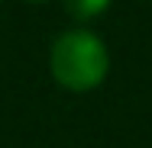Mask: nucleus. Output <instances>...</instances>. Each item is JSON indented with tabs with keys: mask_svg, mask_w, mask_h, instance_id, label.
I'll list each match as a JSON object with an SVG mask.
<instances>
[{
	"mask_svg": "<svg viewBox=\"0 0 152 148\" xmlns=\"http://www.w3.org/2000/svg\"><path fill=\"white\" fill-rule=\"evenodd\" d=\"M52 77L58 81L61 87L68 90H94L104 77H107V68H110V55H107V45L84 29H71L61 32L52 45Z\"/></svg>",
	"mask_w": 152,
	"mask_h": 148,
	"instance_id": "1",
	"label": "nucleus"
},
{
	"mask_svg": "<svg viewBox=\"0 0 152 148\" xmlns=\"http://www.w3.org/2000/svg\"><path fill=\"white\" fill-rule=\"evenodd\" d=\"M110 0H65V10L75 16V19H91V16H100L107 10Z\"/></svg>",
	"mask_w": 152,
	"mask_h": 148,
	"instance_id": "2",
	"label": "nucleus"
},
{
	"mask_svg": "<svg viewBox=\"0 0 152 148\" xmlns=\"http://www.w3.org/2000/svg\"><path fill=\"white\" fill-rule=\"evenodd\" d=\"M29 3H39V0H29Z\"/></svg>",
	"mask_w": 152,
	"mask_h": 148,
	"instance_id": "3",
	"label": "nucleus"
}]
</instances>
